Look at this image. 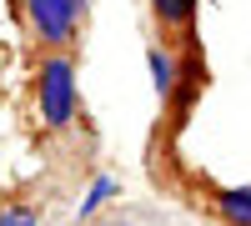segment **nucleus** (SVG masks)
<instances>
[{
	"label": "nucleus",
	"instance_id": "39448f33",
	"mask_svg": "<svg viewBox=\"0 0 251 226\" xmlns=\"http://www.w3.org/2000/svg\"><path fill=\"white\" fill-rule=\"evenodd\" d=\"M151 15L161 30H191L196 25V0H151Z\"/></svg>",
	"mask_w": 251,
	"mask_h": 226
},
{
	"label": "nucleus",
	"instance_id": "f257e3e1",
	"mask_svg": "<svg viewBox=\"0 0 251 226\" xmlns=\"http://www.w3.org/2000/svg\"><path fill=\"white\" fill-rule=\"evenodd\" d=\"M35 116L46 131H71L80 116V80L71 50H46L35 66Z\"/></svg>",
	"mask_w": 251,
	"mask_h": 226
},
{
	"label": "nucleus",
	"instance_id": "423d86ee",
	"mask_svg": "<svg viewBox=\"0 0 251 226\" xmlns=\"http://www.w3.org/2000/svg\"><path fill=\"white\" fill-rule=\"evenodd\" d=\"M116 191H121V181H116V176H96V181H91V191L80 196V206H75V216H80V221H96V211L106 206V201H111Z\"/></svg>",
	"mask_w": 251,
	"mask_h": 226
},
{
	"label": "nucleus",
	"instance_id": "0eeeda50",
	"mask_svg": "<svg viewBox=\"0 0 251 226\" xmlns=\"http://www.w3.org/2000/svg\"><path fill=\"white\" fill-rule=\"evenodd\" d=\"M0 226H40V206L35 201H10V206H0Z\"/></svg>",
	"mask_w": 251,
	"mask_h": 226
},
{
	"label": "nucleus",
	"instance_id": "20e7f679",
	"mask_svg": "<svg viewBox=\"0 0 251 226\" xmlns=\"http://www.w3.org/2000/svg\"><path fill=\"white\" fill-rule=\"evenodd\" d=\"M216 216L226 226H251V181L246 186H216Z\"/></svg>",
	"mask_w": 251,
	"mask_h": 226
},
{
	"label": "nucleus",
	"instance_id": "7ed1b4c3",
	"mask_svg": "<svg viewBox=\"0 0 251 226\" xmlns=\"http://www.w3.org/2000/svg\"><path fill=\"white\" fill-rule=\"evenodd\" d=\"M146 66H151V86H156V96L161 100H176L181 96V60L171 55V50H166V46H151V50H146Z\"/></svg>",
	"mask_w": 251,
	"mask_h": 226
},
{
	"label": "nucleus",
	"instance_id": "6e6552de",
	"mask_svg": "<svg viewBox=\"0 0 251 226\" xmlns=\"http://www.w3.org/2000/svg\"><path fill=\"white\" fill-rule=\"evenodd\" d=\"M96 226H131L126 216H106V221H96Z\"/></svg>",
	"mask_w": 251,
	"mask_h": 226
},
{
	"label": "nucleus",
	"instance_id": "f03ea898",
	"mask_svg": "<svg viewBox=\"0 0 251 226\" xmlns=\"http://www.w3.org/2000/svg\"><path fill=\"white\" fill-rule=\"evenodd\" d=\"M86 5L91 0H20V15H25L40 50H75Z\"/></svg>",
	"mask_w": 251,
	"mask_h": 226
}]
</instances>
